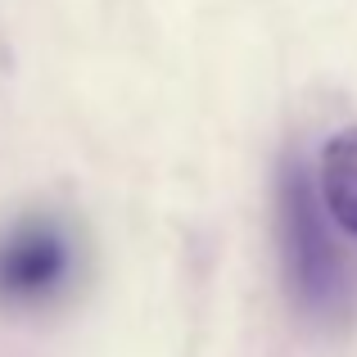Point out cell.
I'll return each mask as SVG.
<instances>
[{"label": "cell", "mask_w": 357, "mask_h": 357, "mask_svg": "<svg viewBox=\"0 0 357 357\" xmlns=\"http://www.w3.org/2000/svg\"><path fill=\"white\" fill-rule=\"evenodd\" d=\"M321 190L307 181L303 167H285L280 176V249L294 298L307 312H335L344 298V262L326 227Z\"/></svg>", "instance_id": "cell-1"}, {"label": "cell", "mask_w": 357, "mask_h": 357, "mask_svg": "<svg viewBox=\"0 0 357 357\" xmlns=\"http://www.w3.org/2000/svg\"><path fill=\"white\" fill-rule=\"evenodd\" d=\"M73 271V249L54 222H23L0 240V303L32 307Z\"/></svg>", "instance_id": "cell-2"}, {"label": "cell", "mask_w": 357, "mask_h": 357, "mask_svg": "<svg viewBox=\"0 0 357 357\" xmlns=\"http://www.w3.org/2000/svg\"><path fill=\"white\" fill-rule=\"evenodd\" d=\"M317 190L335 227L357 236V127H344L326 140L317 158Z\"/></svg>", "instance_id": "cell-3"}]
</instances>
